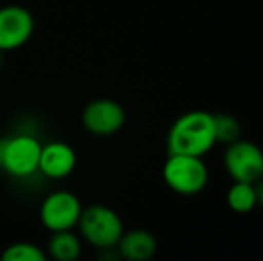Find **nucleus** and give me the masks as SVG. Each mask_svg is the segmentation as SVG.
Listing matches in <instances>:
<instances>
[{
    "instance_id": "1",
    "label": "nucleus",
    "mask_w": 263,
    "mask_h": 261,
    "mask_svg": "<svg viewBox=\"0 0 263 261\" xmlns=\"http://www.w3.org/2000/svg\"><path fill=\"white\" fill-rule=\"evenodd\" d=\"M217 143L213 115L206 111H190L172 124L166 136L168 154L202 157Z\"/></svg>"
},
{
    "instance_id": "2",
    "label": "nucleus",
    "mask_w": 263,
    "mask_h": 261,
    "mask_svg": "<svg viewBox=\"0 0 263 261\" xmlns=\"http://www.w3.org/2000/svg\"><path fill=\"white\" fill-rule=\"evenodd\" d=\"M77 229L81 236L99 251L117 247L122 233L125 231L118 213L104 204H91L83 208Z\"/></svg>"
},
{
    "instance_id": "3",
    "label": "nucleus",
    "mask_w": 263,
    "mask_h": 261,
    "mask_svg": "<svg viewBox=\"0 0 263 261\" xmlns=\"http://www.w3.org/2000/svg\"><path fill=\"white\" fill-rule=\"evenodd\" d=\"M163 179L172 192L179 195H195L206 188L210 174L202 157L168 154L163 167Z\"/></svg>"
},
{
    "instance_id": "4",
    "label": "nucleus",
    "mask_w": 263,
    "mask_h": 261,
    "mask_svg": "<svg viewBox=\"0 0 263 261\" xmlns=\"http://www.w3.org/2000/svg\"><path fill=\"white\" fill-rule=\"evenodd\" d=\"M42 143L31 134H18L6 139L0 168L14 177H29L40 168Z\"/></svg>"
},
{
    "instance_id": "5",
    "label": "nucleus",
    "mask_w": 263,
    "mask_h": 261,
    "mask_svg": "<svg viewBox=\"0 0 263 261\" xmlns=\"http://www.w3.org/2000/svg\"><path fill=\"white\" fill-rule=\"evenodd\" d=\"M224 165L233 181L256 183L263 177V152L253 142L235 139L224 152Z\"/></svg>"
},
{
    "instance_id": "6",
    "label": "nucleus",
    "mask_w": 263,
    "mask_h": 261,
    "mask_svg": "<svg viewBox=\"0 0 263 261\" xmlns=\"http://www.w3.org/2000/svg\"><path fill=\"white\" fill-rule=\"evenodd\" d=\"M34 32V16L24 6L0 7V52H13L24 47Z\"/></svg>"
},
{
    "instance_id": "7",
    "label": "nucleus",
    "mask_w": 263,
    "mask_h": 261,
    "mask_svg": "<svg viewBox=\"0 0 263 261\" xmlns=\"http://www.w3.org/2000/svg\"><path fill=\"white\" fill-rule=\"evenodd\" d=\"M83 206L77 195L66 190L50 193L45 197L40 208V220L47 229L52 231H65L77 227Z\"/></svg>"
},
{
    "instance_id": "8",
    "label": "nucleus",
    "mask_w": 263,
    "mask_h": 261,
    "mask_svg": "<svg viewBox=\"0 0 263 261\" xmlns=\"http://www.w3.org/2000/svg\"><path fill=\"white\" fill-rule=\"evenodd\" d=\"M83 126L93 136H113L124 127L125 109L113 98H95L83 109Z\"/></svg>"
},
{
    "instance_id": "9",
    "label": "nucleus",
    "mask_w": 263,
    "mask_h": 261,
    "mask_svg": "<svg viewBox=\"0 0 263 261\" xmlns=\"http://www.w3.org/2000/svg\"><path fill=\"white\" fill-rule=\"evenodd\" d=\"M76 165H77V154L68 143L50 142L47 145H42L38 170L45 177L65 179L72 174Z\"/></svg>"
},
{
    "instance_id": "10",
    "label": "nucleus",
    "mask_w": 263,
    "mask_h": 261,
    "mask_svg": "<svg viewBox=\"0 0 263 261\" xmlns=\"http://www.w3.org/2000/svg\"><path fill=\"white\" fill-rule=\"evenodd\" d=\"M117 251L120 258L127 261H147L158 251V240L147 229L124 231L117 244Z\"/></svg>"
},
{
    "instance_id": "11",
    "label": "nucleus",
    "mask_w": 263,
    "mask_h": 261,
    "mask_svg": "<svg viewBox=\"0 0 263 261\" xmlns=\"http://www.w3.org/2000/svg\"><path fill=\"white\" fill-rule=\"evenodd\" d=\"M47 252L55 261H76L81 256V240L73 229L52 231L47 244Z\"/></svg>"
},
{
    "instance_id": "12",
    "label": "nucleus",
    "mask_w": 263,
    "mask_h": 261,
    "mask_svg": "<svg viewBox=\"0 0 263 261\" xmlns=\"http://www.w3.org/2000/svg\"><path fill=\"white\" fill-rule=\"evenodd\" d=\"M228 204L235 213H249L256 208V190L253 183L235 181L228 192Z\"/></svg>"
},
{
    "instance_id": "13",
    "label": "nucleus",
    "mask_w": 263,
    "mask_h": 261,
    "mask_svg": "<svg viewBox=\"0 0 263 261\" xmlns=\"http://www.w3.org/2000/svg\"><path fill=\"white\" fill-rule=\"evenodd\" d=\"M213 127H215V138L220 143H233L235 139L240 138L242 126H240L238 118L229 113H217L213 115Z\"/></svg>"
},
{
    "instance_id": "14",
    "label": "nucleus",
    "mask_w": 263,
    "mask_h": 261,
    "mask_svg": "<svg viewBox=\"0 0 263 261\" xmlns=\"http://www.w3.org/2000/svg\"><path fill=\"white\" fill-rule=\"evenodd\" d=\"M4 261H45L47 254L40 245L31 242H16L6 247L0 256Z\"/></svg>"
},
{
    "instance_id": "15",
    "label": "nucleus",
    "mask_w": 263,
    "mask_h": 261,
    "mask_svg": "<svg viewBox=\"0 0 263 261\" xmlns=\"http://www.w3.org/2000/svg\"><path fill=\"white\" fill-rule=\"evenodd\" d=\"M254 190H256V204L263 208V177L254 183Z\"/></svg>"
},
{
    "instance_id": "16",
    "label": "nucleus",
    "mask_w": 263,
    "mask_h": 261,
    "mask_svg": "<svg viewBox=\"0 0 263 261\" xmlns=\"http://www.w3.org/2000/svg\"><path fill=\"white\" fill-rule=\"evenodd\" d=\"M0 65H2V52H0Z\"/></svg>"
}]
</instances>
